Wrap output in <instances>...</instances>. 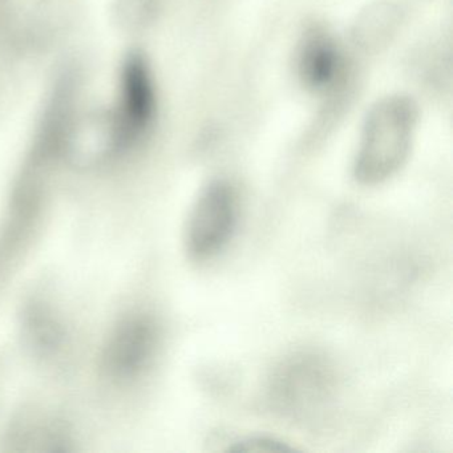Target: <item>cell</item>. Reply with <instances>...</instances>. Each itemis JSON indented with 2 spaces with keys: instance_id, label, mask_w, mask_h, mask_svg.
Segmentation results:
<instances>
[{
  "instance_id": "5",
  "label": "cell",
  "mask_w": 453,
  "mask_h": 453,
  "mask_svg": "<svg viewBox=\"0 0 453 453\" xmlns=\"http://www.w3.org/2000/svg\"><path fill=\"white\" fill-rule=\"evenodd\" d=\"M160 346L157 323L147 314H134L121 320L108 338L103 365L111 378L131 380L152 365Z\"/></svg>"
},
{
  "instance_id": "6",
  "label": "cell",
  "mask_w": 453,
  "mask_h": 453,
  "mask_svg": "<svg viewBox=\"0 0 453 453\" xmlns=\"http://www.w3.org/2000/svg\"><path fill=\"white\" fill-rule=\"evenodd\" d=\"M296 75L312 92H327L338 86L344 73V59L335 39L314 27L306 31L296 51Z\"/></svg>"
},
{
  "instance_id": "2",
  "label": "cell",
  "mask_w": 453,
  "mask_h": 453,
  "mask_svg": "<svg viewBox=\"0 0 453 453\" xmlns=\"http://www.w3.org/2000/svg\"><path fill=\"white\" fill-rule=\"evenodd\" d=\"M119 156L145 139L157 116V88L150 60L142 51L126 55L119 73L115 110L108 113Z\"/></svg>"
},
{
  "instance_id": "3",
  "label": "cell",
  "mask_w": 453,
  "mask_h": 453,
  "mask_svg": "<svg viewBox=\"0 0 453 453\" xmlns=\"http://www.w3.org/2000/svg\"><path fill=\"white\" fill-rule=\"evenodd\" d=\"M238 224V197L225 180L209 182L193 203L185 230V246L195 261L219 256L232 241Z\"/></svg>"
},
{
  "instance_id": "7",
  "label": "cell",
  "mask_w": 453,
  "mask_h": 453,
  "mask_svg": "<svg viewBox=\"0 0 453 453\" xmlns=\"http://www.w3.org/2000/svg\"><path fill=\"white\" fill-rule=\"evenodd\" d=\"M293 449L294 448L290 447L288 442L275 439V437L267 436L246 437V439L233 442L227 448V450H232V452L246 453L291 452Z\"/></svg>"
},
{
  "instance_id": "1",
  "label": "cell",
  "mask_w": 453,
  "mask_h": 453,
  "mask_svg": "<svg viewBox=\"0 0 453 453\" xmlns=\"http://www.w3.org/2000/svg\"><path fill=\"white\" fill-rule=\"evenodd\" d=\"M418 124V107L410 97L389 96L368 113L354 164L357 181L381 184L407 161Z\"/></svg>"
},
{
  "instance_id": "4",
  "label": "cell",
  "mask_w": 453,
  "mask_h": 453,
  "mask_svg": "<svg viewBox=\"0 0 453 453\" xmlns=\"http://www.w3.org/2000/svg\"><path fill=\"white\" fill-rule=\"evenodd\" d=\"M270 391L273 402L283 412L296 418H312L330 402L333 372L315 355H293L275 370Z\"/></svg>"
}]
</instances>
